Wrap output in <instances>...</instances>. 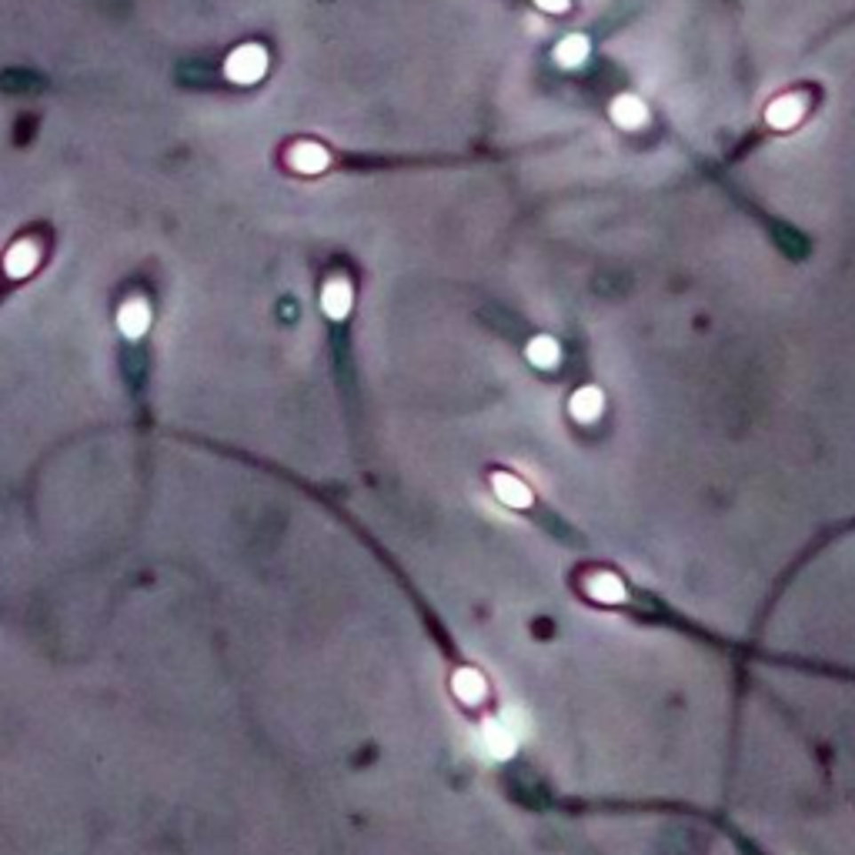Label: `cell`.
<instances>
[{"mask_svg": "<svg viewBox=\"0 0 855 855\" xmlns=\"http://www.w3.org/2000/svg\"><path fill=\"white\" fill-rule=\"evenodd\" d=\"M524 722L518 712H505L501 718H491L484 722L482 735H478V748H482L488 759H508L515 752V745L522 739Z\"/></svg>", "mask_w": 855, "mask_h": 855, "instance_id": "obj_1", "label": "cell"}, {"mask_svg": "<svg viewBox=\"0 0 855 855\" xmlns=\"http://www.w3.org/2000/svg\"><path fill=\"white\" fill-rule=\"evenodd\" d=\"M264 68H268V54H264L258 44H244V47H237L235 54L228 57L224 74L235 84H254L261 81Z\"/></svg>", "mask_w": 855, "mask_h": 855, "instance_id": "obj_2", "label": "cell"}, {"mask_svg": "<svg viewBox=\"0 0 855 855\" xmlns=\"http://www.w3.org/2000/svg\"><path fill=\"white\" fill-rule=\"evenodd\" d=\"M117 324H121V332H124L127 338H140V334L148 332V324H151V308H148V301H144V298H131V301L121 308Z\"/></svg>", "mask_w": 855, "mask_h": 855, "instance_id": "obj_3", "label": "cell"}, {"mask_svg": "<svg viewBox=\"0 0 855 855\" xmlns=\"http://www.w3.org/2000/svg\"><path fill=\"white\" fill-rule=\"evenodd\" d=\"M37 261H41V251H37V244L20 241V244H14V248L7 251L4 268H7V275H11V277H28L30 271L37 268Z\"/></svg>", "mask_w": 855, "mask_h": 855, "instance_id": "obj_4", "label": "cell"}, {"mask_svg": "<svg viewBox=\"0 0 855 855\" xmlns=\"http://www.w3.org/2000/svg\"><path fill=\"white\" fill-rule=\"evenodd\" d=\"M491 488H495L498 501H505L508 508H524V505L531 501V491H528L515 475H495V478H491Z\"/></svg>", "mask_w": 855, "mask_h": 855, "instance_id": "obj_5", "label": "cell"}, {"mask_svg": "<svg viewBox=\"0 0 855 855\" xmlns=\"http://www.w3.org/2000/svg\"><path fill=\"white\" fill-rule=\"evenodd\" d=\"M451 689H455V695L461 699L465 705H478L484 699V691H488V685H484V678L475 672V668H461V672H455V682H451Z\"/></svg>", "mask_w": 855, "mask_h": 855, "instance_id": "obj_6", "label": "cell"}, {"mask_svg": "<svg viewBox=\"0 0 855 855\" xmlns=\"http://www.w3.org/2000/svg\"><path fill=\"white\" fill-rule=\"evenodd\" d=\"M291 167H294V171H304V174H317V171L328 167V151L317 148V144H298V148L291 151Z\"/></svg>", "mask_w": 855, "mask_h": 855, "instance_id": "obj_7", "label": "cell"}, {"mask_svg": "<svg viewBox=\"0 0 855 855\" xmlns=\"http://www.w3.org/2000/svg\"><path fill=\"white\" fill-rule=\"evenodd\" d=\"M585 592L592 595L595 602H605V605H615V602L625 598V588H621V581L615 575H592L585 581Z\"/></svg>", "mask_w": 855, "mask_h": 855, "instance_id": "obj_8", "label": "cell"}, {"mask_svg": "<svg viewBox=\"0 0 855 855\" xmlns=\"http://www.w3.org/2000/svg\"><path fill=\"white\" fill-rule=\"evenodd\" d=\"M602 391L598 388H581V391H575V398H571V414L579 418V421H595L598 414H602Z\"/></svg>", "mask_w": 855, "mask_h": 855, "instance_id": "obj_9", "label": "cell"}, {"mask_svg": "<svg viewBox=\"0 0 855 855\" xmlns=\"http://www.w3.org/2000/svg\"><path fill=\"white\" fill-rule=\"evenodd\" d=\"M321 304L332 317H345L348 308H351V288L348 281H328V288L321 294Z\"/></svg>", "mask_w": 855, "mask_h": 855, "instance_id": "obj_10", "label": "cell"}, {"mask_svg": "<svg viewBox=\"0 0 855 855\" xmlns=\"http://www.w3.org/2000/svg\"><path fill=\"white\" fill-rule=\"evenodd\" d=\"M802 114H805V108H802L799 97H782V100H775L772 108H769V124L792 127L802 117Z\"/></svg>", "mask_w": 855, "mask_h": 855, "instance_id": "obj_11", "label": "cell"}, {"mask_svg": "<svg viewBox=\"0 0 855 855\" xmlns=\"http://www.w3.org/2000/svg\"><path fill=\"white\" fill-rule=\"evenodd\" d=\"M615 121H619L621 127H638L645 121V108H642L635 97H621L619 104H615Z\"/></svg>", "mask_w": 855, "mask_h": 855, "instance_id": "obj_12", "label": "cell"}, {"mask_svg": "<svg viewBox=\"0 0 855 855\" xmlns=\"http://www.w3.org/2000/svg\"><path fill=\"white\" fill-rule=\"evenodd\" d=\"M528 358L535 361L539 368H552L555 361H558V345H555L552 338H535L531 348H528Z\"/></svg>", "mask_w": 855, "mask_h": 855, "instance_id": "obj_13", "label": "cell"}, {"mask_svg": "<svg viewBox=\"0 0 855 855\" xmlns=\"http://www.w3.org/2000/svg\"><path fill=\"white\" fill-rule=\"evenodd\" d=\"M558 54H562V64H575V60L585 57V41H581V37H571V41L562 44Z\"/></svg>", "mask_w": 855, "mask_h": 855, "instance_id": "obj_14", "label": "cell"}, {"mask_svg": "<svg viewBox=\"0 0 855 855\" xmlns=\"http://www.w3.org/2000/svg\"><path fill=\"white\" fill-rule=\"evenodd\" d=\"M545 11H568V0H539Z\"/></svg>", "mask_w": 855, "mask_h": 855, "instance_id": "obj_15", "label": "cell"}]
</instances>
